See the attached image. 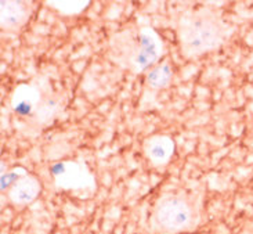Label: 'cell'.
I'll return each instance as SVG.
<instances>
[{"mask_svg": "<svg viewBox=\"0 0 253 234\" xmlns=\"http://www.w3.org/2000/svg\"><path fill=\"white\" fill-rule=\"evenodd\" d=\"M233 32L223 15L209 7H198L180 14L176 38L180 53L188 60L198 58L223 46Z\"/></svg>", "mask_w": 253, "mask_h": 234, "instance_id": "1", "label": "cell"}, {"mask_svg": "<svg viewBox=\"0 0 253 234\" xmlns=\"http://www.w3.org/2000/svg\"><path fill=\"white\" fill-rule=\"evenodd\" d=\"M165 53L162 38L147 25H130L112 35L108 57L115 65L133 74L148 72Z\"/></svg>", "mask_w": 253, "mask_h": 234, "instance_id": "2", "label": "cell"}, {"mask_svg": "<svg viewBox=\"0 0 253 234\" xmlns=\"http://www.w3.org/2000/svg\"><path fill=\"white\" fill-rule=\"evenodd\" d=\"M201 207L190 194L174 193L159 198L152 209V226L159 233L180 234L197 228Z\"/></svg>", "mask_w": 253, "mask_h": 234, "instance_id": "3", "label": "cell"}, {"mask_svg": "<svg viewBox=\"0 0 253 234\" xmlns=\"http://www.w3.org/2000/svg\"><path fill=\"white\" fill-rule=\"evenodd\" d=\"M55 186L62 190H83L94 185L87 166L76 161H61L51 166Z\"/></svg>", "mask_w": 253, "mask_h": 234, "instance_id": "4", "label": "cell"}, {"mask_svg": "<svg viewBox=\"0 0 253 234\" xmlns=\"http://www.w3.org/2000/svg\"><path fill=\"white\" fill-rule=\"evenodd\" d=\"M43 96L42 90L34 83H21L13 90L10 98L13 114L18 118H34Z\"/></svg>", "mask_w": 253, "mask_h": 234, "instance_id": "5", "label": "cell"}, {"mask_svg": "<svg viewBox=\"0 0 253 234\" xmlns=\"http://www.w3.org/2000/svg\"><path fill=\"white\" fill-rule=\"evenodd\" d=\"M174 141L168 135H154L148 138L143 144L144 154L151 165L161 168L170 162L174 154Z\"/></svg>", "mask_w": 253, "mask_h": 234, "instance_id": "6", "label": "cell"}, {"mask_svg": "<svg viewBox=\"0 0 253 234\" xmlns=\"http://www.w3.org/2000/svg\"><path fill=\"white\" fill-rule=\"evenodd\" d=\"M25 1L3 0L0 3V27L6 32H17L27 24L31 8Z\"/></svg>", "mask_w": 253, "mask_h": 234, "instance_id": "7", "label": "cell"}, {"mask_svg": "<svg viewBox=\"0 0 253 234\" xmlns=\"http://www.w3.org/2000/svg\"><path fill=\"white\" fill-rule=\"evenodd\" d=\"M41 190L42 185L39 179L32 175H25L24 178H21L18 182H15L13 186L10 187L6 195L8 201L14 205H27L38 198Z\"/></svg>", "mask_w": 253, "mask_h": 234, "instance_id": "8", "label": "cell"}, {"mask_svg": "<svg viewBox=\"0 0 253 234\" xmlns=\"http://www.w3.org/2000/svg\"><path fill=\"white\" fill-rule=\"evenodd\" d=\"M173 79V68L168 61L158 62L155 67L145 72V85L152 90H164L169 88Z\"/></svg>", "mask_w": 253, "mask_h": 234, "instance_id": "9", "label": "cell"}, {"mask_svg": "<svg viewBox=\"0 0 253 234\" xmlns=\"http://www.w3.org/2000/svg\"><path fill=\"white\" fill-rule=\"evenodd\" d=\"M58 110H60V100L55 97V94H44L32 119L35 124L46 125L57 115Z\"/></svg>", "mask_w": 253, "mask_h": 234, "instance_id": "10", "label": "cell"}, {"mask_svg": "<svg viewBox=\"0 0 253 234\" xmlns=\"http://www.w3.org/2000/svg\"><path fill=\"white\" fill-rule=\"evenodd\" d=\"M89 4V1H47V6L67 15L81 13Z\"/></svg>", "mask_w": 253, "mask_h": 234, "instance_id": "11", "label": "cell"}, {"mask_svg": "<svg viewBox=\"0 0 253 234\" xmlns=\"http://www.w3.org/2000/svg\"><path fill=\"white\" fill-rule=\"evenodd\" d=\"M25 175H28L27 171L22 168H14V169H10L6 173H3L1 175V191L7 193L10 190V187L13 186L15 182H18L21 178H24Z\"/></svg>", "mask_w": 253, "mask_h": 234, "instance_id": "12", "label": "cell"}]
</instances>
